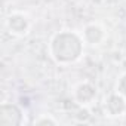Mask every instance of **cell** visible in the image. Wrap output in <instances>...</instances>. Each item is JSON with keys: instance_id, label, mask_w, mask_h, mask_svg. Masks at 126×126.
Returning <instances> with one entry per match:
<instances>
[{"instance_id": "cell-1", "label": "cell", "mask_w": 126, "mask_h": 126, "mask_svg": "<svg viewBox=\"0 0 126 126\" xmlns=\"http://www.w3.org/2000/svg\"><path fill=\"white\" fill-rule=\"evenodd\" d=\"M85 40L82 33L74 30H59L52 34L47 43V52L58 65H71L85 53Z\"/></svg>"}, {"instance_id": "cell-2", "label": "cell", "mask_w": 126, "mask_h": 126, "mask_svg": "<svg viewBox=\"0 0 126 126\" xmlns=\"http://www.w3.org/2000/svg\"><path fill=\"white\" fill-rule=\"evenodd\" d=\"M31 25H33L31 18L22 11H12L5 19L6 30L15 37L28 36L30 31H31Z\"/></svg>"}, {"instance_id": "cell-3", "label": "cell", "mask_w": 126, "mask_h": 126, "mask_svg": "<svg viewBox=\"0 0 126 126\" xmlns=\"http://www.w3.org/2000/svg\"><path fill=\"white\" fill-rule=\"evenodd\" d=\"M25 123V110L12 101L0 104V126H22Z\"/></svg>"}, {"instance_id": "cell-4", "label": "cell", "mask_w": 126, "mask_h": 126, "mask_svg": "<svg viewBox=\"0 0 126 126\" xmlns=\"http://www.w3.org/2000/svg\"><path fill=\"white\" fill-rule=\"evenodd\" d=\"M73 101L82 107H91L98 96V88L91 80H80L74 85L71 91Z\"/></svg>"}, {"instance_id": "cell-5", "label": "cell", "mask_w": 126, "mask_h": 126, "mask_svg": "<svg viewBox=\"0 0 126 126\" xmlns=\"http://www.w3.org/2000/svg\"><path fill=\"white\" fill-rule=\"evenodd\" d=\"M107 28L101 24V22H88L83 30H82V37L86 43V46H92L96 47L99 45H102L107 40Z\"/></svg>"}, {"instance_id": "cell-6", "label": "cell", "mask_w": 126, "mask_h": 126, "mask_svg": "<svg viewBox=\"0 0 126 126\" xmlns=\"http://www.w3.org/2000/svg\"><path fill=\"white\" fill-rule=\"evenodd\" d=\"M102 110H104L107 117H111V119L122 117L126 113V99L119 92L114 91L105 96L104 104H102Z\"/></svg>"}, {"instance_id": "cell-7", "label": "cell", "mask_w": 126, "mask_h": 126, "mask_svg": "<svg viewBox=\"0 0 126 126\" xmlns=\"http://www.w3.org/2000/svg\"><path fill=\"white\" fill-rule=\"evenodd\" d=\"M33 125L34 126H56L59 125V122L52 114H40L39 117L33 120Z\"/></svg>"}, {"instance_id": "cell-8", "label": "cell", "mask_w": 126, "mask_h": 126, "mask_svg": "<svg viewBox=\"0 0 126 126\" xmlns=\"http://www.w3.org/2000/svg\"><path fill=\"white\" fill-rule=\"evenodd\" d=\"M74 117H76V120L80 122V123H86V122H89L91 117H92L89 107H82V105H79V108H77Z\"/></svg>"}, {"instance_id": "cell-9", "label": "cell", "mask_w": 126, "mask_h": 126, "mask_svg": "<svg viewBox=\"0 0 126 126\" xmlns=\"http://www.w3.org/2000/svg\"><path fill=\"white\" fill-rule=\"evenodd\" d=\"M114 91L119 92V94L126 99V71H123V73L117 77V80H116V86H114Z\"/></svg>"}]
</instances>
